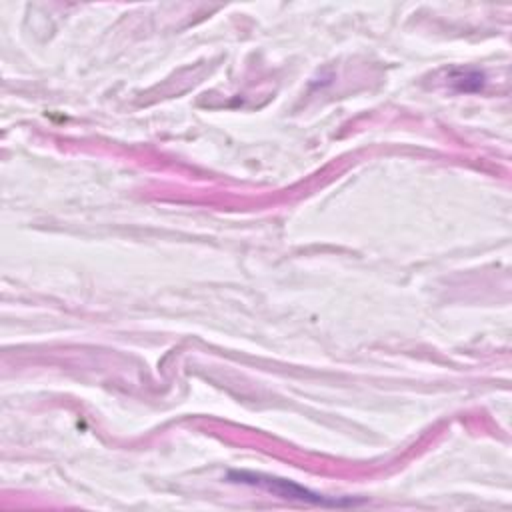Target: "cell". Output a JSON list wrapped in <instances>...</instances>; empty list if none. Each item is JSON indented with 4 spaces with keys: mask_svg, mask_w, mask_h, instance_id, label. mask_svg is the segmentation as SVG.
<instances>
[{
    "mask_svg": "<svg viewBox=\"0 0 512 512\" xmlns=\"http://www.w3.org/2000/svg\"><path fill=\"white\" fill-rule=\"evenodd\" d=\"M230 478H234L236 482L242 484H250V486H258L266 492H272L280 498H288V500H300V502H310V504H318V506H350V504H358V500L352 498H326L322 494H316L308 488H302L290 480L284 478H276V476H266V474H254V472H230Z\"/></svg>",
    "mask_w": 512,
    "mask_h": 512,
    "instance_id": "6da1fadb",
    "label": "cell"
}]
</instances>
